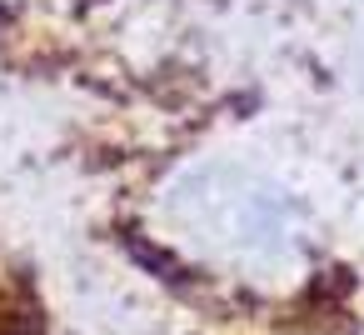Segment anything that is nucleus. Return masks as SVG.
Segmentation results:
<instances>
[{
	"instance_id": "2",
	"label": "nucleus",
	"mask_w": 364,
	"mask_h": 335,
	"mask_svg": "<svg viewBox=\"0 0 364 335\" xmlns=\"http://www.w3.org/2000/svg\"><path fill=\"white\" fill-rule=\"evenodd\" d=\"M284 110L364 140V0H250Z\"/></svg>"
},
{
	"instance_id": "3",
	"label": "nucleus",
	"mask_w": 364,
	"mask_h": 335,
	"mask_svg": "<svg viewBox=\"0 0 364 335\" xmlns=\"http://www.w3.org/2000/svg\"><path fill=\"white\" fill-rule=\"evenodd\" d=\"M41 325H46V305L36 270L0 240V335H41Z\"/></svg>"
},
{
	"instance_id": "1",
	"label": "nucleus",
	"mask_w": 364,
	"mask_h": 335,
	"mask_svg": "<svg viewBox=\"0 0 364 335\" xmlns=\"http://www.w3.org/2000/svg\"><path fill=\"white\" fill-rule=\"evenodd\" d=\"M65 115L55 155L95 230L215 335H344L364 275L284 135L294 110Z\"/></svg>"
}]
</instances>
